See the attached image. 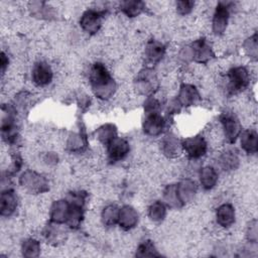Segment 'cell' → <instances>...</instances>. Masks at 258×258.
Returning <instances> with one entry per match:
<instances>
[{"instance_id": "7", "label": "cell", "mask_w": 258, "mask_h": 258, "mask_svg": "<svg viewBox=\"0 0 258 258\" xmlns=\"http://www.w3.org/2000/svg\"><path fill=\"white\" fill-rule=\"evenodd\" d=\"M222 124L224 128L225 137L230 142L235 141V139L240 133V125L238 120L231 114H225L222 117Z\"/></svg>"}, {"instance_id": "12", "label": "cell", "mask_w": 258, "mask_h": 258, "mask_svg": "<svg viewBox=\"0 0 258 258\" xmlns=\"http://www.w3.org/2000/svg\"><path fill=\"white\" fill-rule=\"evenodd\" d=\"M119 224L125 228V229H129L135 226V224L137 223L138 220V216L137 213L135 212V210L131 207H124L122 210L119 211Z\"/></svg>"}, {"instance_id": "2", "label": "cell", "mask_w": 258, "mask_h": 258, "mask_svg": "<svg viewBox=\"0 0 258 258\" xmlns=\"http://www.w3.org/2000/svg\"><path fill=\"white\" fill-rule=\"evenodd\" d=\"M183 147L190 157L198 158L206 153L207 142L202 136H195L187 138L183 143Z\"/></svg>"}, {"instance_id": "25", "label": "cell", "mask_w": 258, "mask_h": 258, "mask_svg": "<svg viewBox=\"0 0 258 258\" xmlns=\"http://www.w3.org/2000/svg\"><path fill=\"white\" fill-rule=\"evenodd\" d=\"M220 163L223 166V168L226 169H233L238 164V157L233 151H227L225 152L220 159Z\"/></svg>"}, {"instance_id": "29", "label": "cell", "mask_w": 258, "mask_h": 258, "mask_svg": "<svg viewBox=\"0 0 258 258\" xmlns=\"http://www.w3.org/2000/svg\"><path fill=\"white\" fill-rule=\"evenodd\" d=\"M137 255L144 257V256H157L158 254L156 253L152 243L150 241H146L145 243H143L139 246Z\"/></svg>"}, {"instance_id": "11", "label": "cell", "mask_w": 258, "mask_h": 258, "mask_svg": "<svg viewBox=\"0 0 258 258\" xmlns=\"http://www.w3.org/2000/svg\"><path fill=\"white\" fill-rule=\"evenodd\" d=\"M235 221V211L229 204L222 205L217 211V222L222 227H230Z\"/></svg>"}, {"instance_id": "10", "label": "cell", "mask_w": 258, "mask_h": 258, "mask_svg": "<svg viewBox=\"0 0 258 258\" xmlns=\"http://www.w3.org/2000/svg\"><path fill=\"white\" fill-rule=\"evenodd\" d=\"M228 9L223 5H219L213 20V31L217 35H221L225 32L228 22Z\"/></svg>"}, {"instance_id": "5", "label": "cell", "mask_w": 258, "mask_h": 258, "mask_svg": "<svg viewBox=\"0 0 258 258\" xmlns=\"http://www.w3.org/2000/svg\"><path fill=\"white\" fill-rule=\"evenodd\" d=\"M129 151V145L126 140L115 138L108 144V154L111 160L117 161L123 159Z\"/></svg>"}, {"instance_id": "4", "label": "cell", "mask_w": 258, "mask_h": 258, "mask_svg": "<svg viewBox=\"0 0 258 258\" xmlns=\"http://www.w3.org/2000/svg\"><path fill=\"white\" fill-rule=\"evenodd\" d=\"M53 71L47 63H39L33 71V81L38 86H46L52 82Z\"/></svg>"}, {"instance_id": "13", "label": "cell", "mask_w": 258, "mask_h": 258, "mask_svg": "<svg viewBox=\"0 0 258 258\" xmlns=\"http://www.w3.org/2000/svg\"><path fill=\"white\" fill-rule=\"evenodd\" d=\"M18 206V199L14 192L8 191L2 195V214L3 216L12 215Z\"/></svg>"}, {"instance_id": "18", "label": "cell", "mask_w": 258, "mask_h": 258, "mask_svg": "<svg viewBox=\"0 0 258 258\" xmlns=\"http://www.w3.org/2000/svg\"><path fill=\"white\" fill-rule=\"evenodd\" d=\"M241 146L248 153H253L257 150V134L253 130L244 132L241 136Z\"/></svg>"}, {"instance_id": "19", "label": "cell", "mask_w": 258, "mask_h": 258, "mask_svg": "<svg viewBox=\"0 0 258 258\" xmlns=\"http://www.w3.org/2000/svg\"><path fill=\"white\" fill-rule=\"evenodd\" d=\"M211 55H212L211 48L207 46V44L203 40L195 44L193 56L196 57L198 62H201V63L207 62L211 58Z\"/></svg>"}, {"instance_id": "22", "label": "cell", "mask_w": 258, "mask_h": 258, "mask_svg": "<svg viewBox=\"0 0 258 258\" xmlns=\"http://www.w3.org/2000/svg\"><path fill=\"white\" fill-rule=\"evenodd\" d=\"M162 150L168 156H176L180 152V144L176 137L166 136L162 141Z\"/></svg>"}, {"instance_id": "23", "label": "cell", "mask_w": 258, "mask_h": 258, "mask_svg": "<svg viewBox=\"0 0 258 258\" xmlns=\"http://www.w3.org/2000/svg\"><path fill=\"white\" fill-rule=\"evenodd\" d=\"M104 224L111 226L114 225L119 219V211L115 206H108L104 209L102 214Z\"/></svg>"}, {"instance_id": "6", "label": "cell", "mask_w": 258, "mask_h": 258, "mask_svg": "<svg viewBox=\"0 0 258 258\" xmlns=\"http://www.w3.org/2000/svg\"><path fill=\"white\" fill-rule=\"evenodd\" d=\"M81 27L89 34H95L101 27L100 15L94 11L86 12L81 19Z\"/></svg>"}, {"instance_id": "20", "label": "cell", "mask_w": 258, "mask_h": 258, "mask_svg": "<svg viewBox=\"0 0 258 258\" xmlns=\"http://www.w3.org/2000/svg\"><path fill=\"white\" fill-rule=\"evenodd\" d=\"M164 54V47L158 43H150L147 45L145 55L147 59L152 62H158Z\"/></svg>"}, {"instance_id": "30", "label": "cell", "mask_w": 258, "mask_h": 258, "mask_svg": "<svg viewBox=\"0 0 258 258\" xmlns=\"http://www.w3.org/2000/svg\"><path fill=\"white\" fill-rule=\"evenodd\" d=\"M178 7V13L182 16L188 15L192 12L193 7H194V3L192 2H180L177 5Z\"/></svg>"}, {"instance_id": "8", "label": "cell", "mask_w": 258, "mask_h": 258, "mask_svg": "<svg viewBox=\"0 0 258 258\" xmlns=\"http://www.w3.org/2000/svg\"><path fill=\"white\" fill-rule=\"evenodd\" d=\"M163 127V118L160 115H158V113H149V115L144 120L143 128L148 135H158L159 133H161Z\"/></svg>"}, {"instance_id": "26", "label": "cell", "mask_w": 258, "mask_h": 258, "mask_svg": "<svg viewBox=\"0 0 258 258\" xmlns=\"http://www.w3.org/2000/svg\"><path fill=\"white\" fill-rule=\"evenodd\" d=\"M41 247L38 241L34 240V239H29L27 240L24 245H23V252L25 256L28 257H34V256H38L40 253Z\"/></svg>"}, {"instance_id": "16", "label": "cell", "mask_w": 258, "mask_h": 258, "mask_svg": "<svg viewBox=\"0 0 258 258\" xmlns=\"http://www.w3.org/2000/svg\"><path fill=\"white\" fill-rule=\"evenodd\" d=\"M177 191H178L179 197L182 202L191 201L196 194L195 183H193L192 181H189V180L184 181L177 187Z\"/></svg>"}, {"instance_id": "17", "label": "cell", "mask_w": 258, "mask_h": 258, "mask_svg": "<svg viewBox=\"0 0 258 258\" xmlns=\"http://www.w3.org/2000/svg\"><path fill=\"white\" fill-rule=\"evenodd\" d=\"M200 180H201L202 186L205 189L209 190V189H212L216 185L217 180H218V175L213 167L206 166L201 170Z\"/></svg>"}, {"instance_id": "9", "label": "cell", "mask_w": 258, "mask_h": 258, "mask_svg": "<svg viewBox=\"0 0 258 258\" xmlns=\"http://www.w3.org/2000/svg\"><path fill=\"white\" fill-rule=\"evenodd\" d=\"M22 184L24 185V187H26L32 192H42L47 186V182L42 176H39L31 171H28L23 176Z\"/></svg>"}, {"instance_id": "14", "label": "cell", "mask_w": 258, "mask_h": 258, "mask_svg": "<svg viewBox=\"0 0 258 258\" xmlns=\"http://www.w3.org/2000/svg\"><path fill=\"white\" fill-rule=\"evenodd\" d=\"M70 205L66 201H58L52 208V220L57 223L67 222Z\"/></svg>"}, {"instance_id": "27", "label": "cell", "mask_w": 258, "mask_h": 258, "mask_svg": "<svg viewBox=\"0 0 258 258\" xmlns=\"http://www.w3.org/2000/svg\"><path fill=\"white\" fill-rule=\"evenodd\" d=\"M164 200L171 207H178L180 205V203L182 202L180 197H179L177 188H175L173 186L168 187L165 190V192H164Z\"/></svg>"}, {"instance_id": "28", "label": "cell", "mask_w": 258, "mask_h": 258, "mask_svg": "<svg viewBox=\"0 0 258 258\" xmlns=\"http://www.w3.org/2000/svg\"><path fill=\"white\" fill-rule=\"evenodd\" d=\"M164 216H165V208L161 203L156 202L149 208V217L153 221H160L164 218Z\"/></svg>"}, {"instance_id": "1", "label": "cell", "mask_w": 258, "mask_h": 258, "mask_svg": "<svg viewBox=\"0 0 258 258\" xmlns=\"http://www.w3.org/2000/svg\"><path fill=\"white\" fill-rule=\"evenodd\" d=\"M90 82L95 94L100 98L110 97L115 89V84L109 72L102 64H95L90 73Z\"/></svg>"}, {"instance_id": "15", "label": "cell", "mask_w": 258, "mask_h": 258, "mask_svg": "<svg viewBox=\"0 0 258 258\" xmlns=\"http://www.w3.org/2000/svg\"><path fill=\"white\" fill-rule=\"evenodd\" d=\"M199 100V94L197 90L190 85H185L182 87L180 92V101L186 106L194 105Z\"/></svg>"}, {"instance_id": "21", "label": "cell", "mask_w": 258, "mask_h": 258, "mask_svg": "<svg viewBox=\"0 0 258 258\" xmlns=\"http://www.w3.org/2000/svg\"><path fill=\"white\" fill-rule=\"evenodd\" d=\"M98 138L104 144H109L116 138V129L113 125L107 124L98 130Z\"/></svg>"}, {"instance_id": "3", "label": "cell", "mask_w": 258, "mask_h": 258, "mask_svg": "<svg viewBox=\"0 0 258 258\" xmlns=\"http://www.w3.org/2000/svg\"><path fill=\"white\" fill-rule=\"evenodd\" d=\"M249 83L248 72L242 68H234L229 72V88L232 92L243 90Z\"/></svg>"}, {"instance_id": "24", "label": "cell", "mask_w": 258, "mask_h": 258, "mask_svg": "<svg viewBox=\"0 0 258 258\" xmlns=\"http://www.w3.org/2000/svg\"><path fill=\"white\" fill-rule=\"evenodd\" d=\"M143 9V4L139 2H127L121 4V10L128 17H136Z\"/></svg>"}]
</instances>
